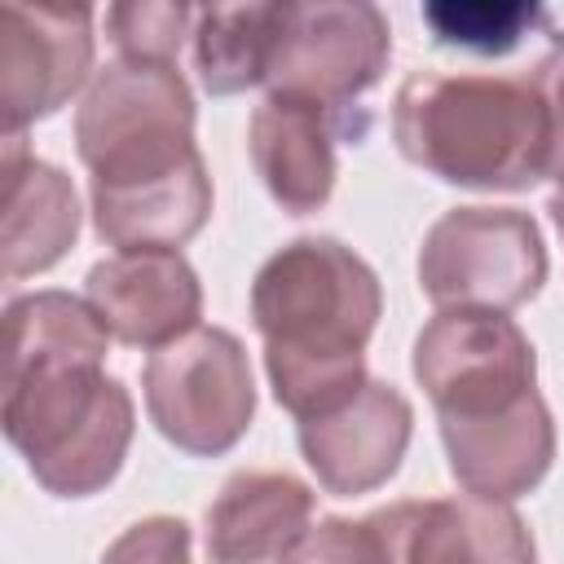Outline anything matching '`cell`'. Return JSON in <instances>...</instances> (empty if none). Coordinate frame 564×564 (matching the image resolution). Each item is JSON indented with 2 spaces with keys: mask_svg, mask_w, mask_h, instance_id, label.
Here are the masks:
<instances>
[{
  "mask_svg": "<svg viewBox=\"0 0 564 564\" xmlns=\"http://www.w3.org/2000/svg\"><path fill=\"white\" fill-rule=\"evenodd\" d=\"M546 212H551V225H555V234H560V242H564V185H560V189L551 194Z\"/></svg>",
  "mask_w": 564,
  "mask_h": 564,
  "instance_id": "24",
  "label": "cell"
},
{
  "mask_svg": "<svg viewBox=\"0 0 564 564\" xmlns=\"http://www.w3.org/2000/svg\"><path fill=\"white\" fill-rule=\"evenodd\" d=\"M93 70L88 4H22L0 18V115L4 137H22L35 119L57 115Z\"/></svg>",
  "mask_w": 564,
  "mask_h": 564,
  "instance_id": "9",
  "label": "cell"
},
{
  "mask_svg": "<svg viewBox=\"0 0 564 564\" xmlns=\"http://www.w3.org/2000/svg\"><path fill=\"white\" fill-rule=\"evenodd\" d=\"M542 97H546V115H551V181L564 185V48H555L538 70H533Z\"/></svg>",
  "mask_w": 564,
  "mask_h": 564,
  "instance_id": "23",
  "label": "cell"
},
{
  "mask_svg": "<svg viewBox=\"0 0 564 564\" xmlns=\"http://www.w3.org/2000/svg\"><path fill=\"white\" fill-rule=\"evenodd\" d=\"M546 242L520 207H449L419 247V286L436 308L511 313L546 282Z\"/></svg>",
  "mask_w": 564,
  "mask_h": 564,
  "instance_id": "6",
  "label": "cell"
},
{
  "mask_svg": "<svg viewBox=\"0 0 564 564\" xmlns=\"http://www.w3.org/2000/svg\"><path fill=\"white\" fill-rule=\"evenodd\" d=\"M278 0L260 4H212L194 18V70L212 97H234L264 84L273 48Z\"/></svg>",
  "mask_w": 564,
  "mask_h": 564,
  "instance_id": "18",
  "label": "cell"
},
{
  "mask_svg": "<svg viewBox=\"0 0 564 564\" xmlns=\"http://www.w3.org/2000/svg\"><path fill=\"white\" fill-rule=\"evenodd\" d=\"M414 436V405L388 379H366L330 410L300 419L295 441L330 498H357L388 485Z\"/></svg>",
  "mask_w": 564,
  "mask_h": 564,
  "instance_id": "10",
  "label": "cell"
},
{
  "mask_svg": "<svg viewBox=\"0 0 564 564\" xmlns=\"http://www.w3.org/2000/svg\"><path fill=\"white\" fill-rule=\"evenodd\" d=\"M397 564H538V542L511 502L449 494L383 507Z\"/></svg>",
  "mask_w": 564,
  "mask_h": 564,
  "instance_id": "12",
  "label": "cell"
},
{
  "mask_svg": "<svg viewBox=\"0 0 564 564\" xmlns=\"http://www.w3.org/2000/svg\"><path fill=\"white\" fill-rule=\"evenodd\" d=\"M9 357L4 370L40 366V361H101L110 348V330L97 308L70 291H31L4 304Z\"/></svg>",
  "mask_w": 564,
  "mask_h": 564,
  "instance_id": "17",
  "label": "cell"
},
{
  "mask_svg": "<svg viewBox=\"0 0 564 564\" xmlns=\"http://www.w3.org/2000/svg\"><path fill=\"white\" fill-rule=\"evenodd\" d=\"M291 555L300 564H397L383 507L361 520H348V516L317 520Z\"/></svg>",
  "mask_w": 564,
  "mask_h": 564,
  "instance_id": "21",
  "label": "cell"
},
{
  "mask_svg": "<svg viewBox=\"0 0 564 564\" xmlns=\"http://www.w3.org/2000/svg\"><path fill=\"white\" fill-rule=\"evenodd\" d=\"M0 423L44 494L93 498L128 458L137 405L101 361H40L4 370Z\"/></svg>",
  "mask_w": 564,
  "mask_h": 564,
  "instance_id": "4",
  "label": "cell"
},
{
  "mask_svg": "<svg viewBox=\"0 0 564 564\" xmlns=\"http://www.w3.org/2000/svg\"><path fill=\"white\" fill-rule=\"evenodd\" d=\"M383 313L379 273L339 238L304 234L278 247L251 278V326L278 405L300 423L366 375V344Z\"/></svg>",
  "mask_w": 564,
  "mask_h": 564,
  "instance_id": "2",
  "label": "cell"
},
{
  "mask_svg": "<svg viewBox=\"0 0 564 564\" xmlns=\"http://www.w3.org/2000/svg\"><path fill=\"white\" fill-rule=\"evenodd\" d=\"M79 238V198L62 167L26 154L22 137H4V220L0 273L22 282L53 269Z\"/></svg>",
  "mask_w": 564,
  "mask_h": 564,
  "instance_id": "16",
  "label": "cell"
},
{
  "mask_svg": "<svg viewBox=\"0 0 564 564\" xmlns=\"http://www.w3.org/2000/svg\"><path fill=\"white\" fill-rule=\"evenodd\" d=\"M410 370L436 419H485L538 392L529 335L489 308H441L414 335Z\"/></svg>",
  "mask_w": 564,
  "mask_h": 564,
  "instance_id": "8",
  "label": "cell"
},
{
  "mask_svg": "<svg viewBox=\"0 0 564 564\" xmlns=\"http://www.w3.org/2000/svg\"><path fill=\"white\" fill-rule=\"evenodd\" d=\"M194 538L189 524L176 516H145L128 524L97 564H194Z\"/></svg>",
  "mask_w": 564,
  "mask_h": 564,
  "instance_id": "22",
  "label": "cell"
},
{
  "mask_svg": "<svg viewBox=\"0 0 564 564\" xmlns=\"http://www.w3.org/2000/svg\"><path fill=\"white\" fill-rule=\"evenodd\" d=\"M436 427L449 476L476 498H524L555 463V419L542 392L485 419H436Z\"/></svg>",
  "mask_w": 564,
  "mask_h": 564,
  "instance_id": "13",
  "label": "cell"
},
{
  "mask_svg": "<svg viewBox=\"0 0 564 564\" xmlns=\"http://www.w3.org/2000/svg\"><path fill=\"white\" fill-rule=\"evenodd\" d=\"M278 564H300V560H295V555H286V560H278Z\"/></svg>",
  "mask_w": 564,
  "mask_h": 564,
  "instance_id": "25",
  "label": "cell"
},
{
  "mask_svg": "<svg viewBox=\"0 0 564 564\" xmlns=\"http://www.w3.org/2000/svg\"><path fill=\"white\" fill-rule=\"evenodd\" d=\"M423 22L436 44L463 53H511L533 22H542L538 4L516 0H436L423 4Z\"/></svg>",
  "mask_w": 564,
  "mask_h": 564,
  "instance_id": "19",
  "label": "cell"
},
{
  "mask_svg": "<svg viewBox=\"0 0 564 564\" xmlns=\"http://www.w3.org/2000/svg\"><path fill=\"white\" fill-rule=\"evenodd\" d=\"M247 154L269 198L286 216H313L326 207L339 176L326 110L291 97H264L247 123Z\"/></svg>",
  "mask_w": 564,
  "mask_h": 564,
  "instance_id": "15",
  "label": "cell"
},
{
  "mask_svg": "<svg viewBox=\"0 0 564 564\" xmlns=\"http://www.w3.org/2000/svg\"><path fill=\"white\" fill-rule=\"evenodd\" d=\"M198 9L181 0H132V4H110L106 9V31L119 48V57L137 62H172L181 53V40L194 35Z\"/></svg>",
  "mask_w": 564,
  "mask_h": 564,
  "instance_id": "20",
  "label": "cell"
},
{
  "mask_svg": "<svg viewBox=\"0 0 564 564\" xmlns=\"http://www.w3.org/2000/svg\"><path fill=\"white\" fill-rule=\"evenodd\" d=\"M154 432L194 458L229 454L256 419V379L242 339L225 326H194L154 348L141 370Z\"/></svg>",
  "mask_w": 564,
  "mask_h": 564,
  "instance_id": "5",
  "label": "cell"
},
{
  "mask_svg": "<svg viewBox=\"0 0 564 564\" xmlns=\"http://www.w3.org/2000/svg\"><path fill=\"white\" fill-rule=\"evenodd\" d=\"M392 141L419 172L480 194H520L551 172V115L533 75L410 70Z\"/></svg>",
  "mask_w": 564,
  "mask_h": 564,
  "instance_id": "3",
  "label": "cell"
},
{
  "mask_svg": "<svg viewBox=\"0 0 564 564\" xmlns=\"http://www.w3.org/2000/svg\"><path fill=\"white\" fill-rule=\"evenodd\" d=\"M194 93L172 62H106L75 106L93 229L119 251H181L212 216Z\"/></svg>",
  "mask_w": 564,
  "mask_h": 564,
  "instance_id": "1",
  "label": "cell"
},
{
  "mask_svg": "<svg viewBox=\"0 0 564 564\" xmlns=\"http://www.w3.org/2000/svg\"><path fill=\"white\" fill-rule=\"evenodd\" d=\"M313 489L273 467L234 471L203 516L207 564H278L313 529Z\"/></svg>",
  "mask_w": 564,
  "mask_h": 564,
  "instance_id": "14",
  "label": "cell"
},
{
  "mask_svg": "<svg viewBox=\"0 0 564 564\" xmlns=\"http://www.w3.org/2000/svg\"><path fill=\"white\" fill-rule=\"evenodd\" d=\"M392 57V26L366 0H278L264 88L269 97L344 110L370 93Z\"/></svg>",
  "mask_w": 564,
  "mask_h": 564,
  "instance_id": "7",
  "label": "cell"
},
{
  "mask_svg": "<svg viewBox=\"0 0 564 564\" xmlns=\"http://www.w3.org/2000/svg\"><path fill=\"white\" fill-rule=\"evenodd\" d=\"M84 300L128 348H163L203 317V282L181 251H115L84 278Z\"/></svg>",
  "mask_w": 564,
  "mask_h": 564,
  "instance_id": "11",
  "label": "cell"
}]
</instances>
